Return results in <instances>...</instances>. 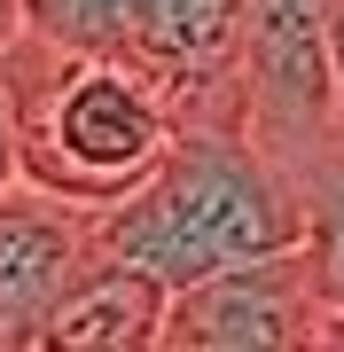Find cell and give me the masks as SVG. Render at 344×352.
Wrapping results in <instances>:
<instances>
[{"mask_svg":"<svg viewBox=\"0 0 344 352\" xmlns=\"http://www.w3.org/2000/svg\"><path fill=\"white\" fill-rule=\"evenodd\" d=\"M290 243H306L297 173L258 149L251 126H211V118H188L149 164V180L94 212V251L157 274L165 289Z\"/></svg>","mask_w":344,"mask_h":352,"instance_id":"1","label":"cell"},{"mask_svg":"<svg viewBox=\"0 0 344 352\" xmlns=\"http://www.w3.org/2000/svg\"><path fill=\"white\" fill-rule=\"evenodd\" d=\"M0 94L16 118V173L63 204H87V212L133 196L149 164L165 157V141L180 133L172 102L133 63L47 39L32 24L0 55Z\"/></svg>","mask_w":344,"mask_h":352,"instance_id":"2","label":"cell"},{"mask_svg":"<svg viewBox=\"0 0 344 352\" xmlns=\"http://www.w3.org/2000/svg\"><path fill=\"white\" fill-rule=\"evenodd\" d=\"M24 24L133 63L180 126H242V0H24Z\"/></svg>","mask_w":344,"mask_h":352,"instance_id":"3","label":"cell"},{"mask_svg":"<svg viewBox=\"0 0 344 352\" xmlns=\"http://www.w3.org/2000/svg\"><path fill=\"white\" fill-rule=\"evenodd\" d=\"M329 16L336 0H242V126L290 173L336 141Z\"/></svg>","mask_w":344,"mask_h":352,"instance_id":"4","label":"cell"},{"mask_svg":"<svg viewBox=\"0 0 344 352\" xmlns=\"http://www.w3.org/2000/svg\"><path fill=\"white\" fill-rule=\"evenodd\" d=\"M313 337H321L313 266H306V243H290V251L235 258L219 274L180 282L157 352H297Z\"/></svg>","mask_w":344,"mask_h":352,"instance_id":"5","label":"cell"},{"mask_svg":"<svg viewBox=\"0 0 344 352\" xmlns=\"http://www.w3.org/2000/svg\"><path fill=\"white\" fill-rule=\"evenodd\" d=\"M94 258V212L32 180L0 188V352H39L47 314Z\"/></svg>","mask_w":344,"mask_h":352,"instance_id":"6","label":"cell"},{"mask_svg":"<svg viewBox=\"0 0 344 352\" xmlns=\"http://www.w3.org/2000/svg\"><path fill=\"white\" fill-rule=\"evenodd\" d=\"M165 305H172V289L157 274L94 251L78 266V282L63 289V305L47 314V352H157Z\"/></svg>","mask_w":344,"mask_h":352,"instance_id":"7","label":"cell"},{"mask_svg":"<svg viewBox=\"0 0 344 352\" xmlns=\"http://www.w3.org/2000/svg\"><path fill=\"white\" fill-rule=\"evenodd\" d=\"M297 196H306V266H313V305H321L313 344L344 352V133L297 164Z\"/></svg>","mask_w":344,"mask_h":352,"instance_id":"8","label":"cell"},{"mask_svg":"<svg viewBox=\"0 0 344 352\" xmlns=\"http://www.w3.org/2000/svg\"><path fill=\"white\" fill-rule=\"evenodd\" d=\"M329 71H336V133H344V0L329 16Z\"/></svg>","mask_w":344,"mask_h":352,"instance_id":"9","label":"cell"},{"mask_svg":"<svg viewBox=\"0 0 344 352\" xmlns=\"http://www.w3.org/2000/svg\"><path fill=\"white\" fill-rule=\"evenodd\" d=\"M8 180H24V173H16V118H8V94H0V188Z\"/></svg>","mask_w":344,"mask_h":352,"instance_id":"10","label":"cell"},{"mask_svg":"<svg viewBox=\"0 0 344 352\" xmlns=\"http://www.w3.org/2000/svg\"><path fill=\"white\" fill-rule=\"evenodd\" d=\"M16 32H24V0H0V55H8Z\"/></svg>","mask_w":344,"mask_h":352,"instance_id":"11","label":"cell"}]
</instances>
